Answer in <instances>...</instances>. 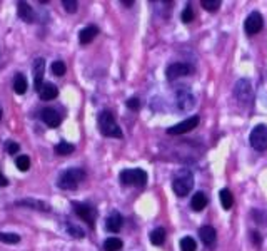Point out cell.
<instances>
[{"mask_svg": "<svg viewBox=\"0 0 267 251\" xmlns=\"http://www.w3.org/2000/svg\"><path fill=\"white\" fill-rule=\"evenodd\" d=\"M85 179V171L80 169V167H70V169H65L58 176V188L60 189H77L78 184Z\"/></svg>", "mask_w": 267, "mask_h": 251, "instance_id": "obj_1", "label": "cell"}, {"mask_svg": "<svg viewBox=\"0 0 267 251\" xmlns=\"http://www.w3.org/2000/svg\"><path fill=\"white\" fill-rule=\"evenodd\" d=\"M192 186H194V176L189 169H182L177 172V176L172 181V189L174 193L179 196V198H184L191 193Z\"/></svg>", "mask_w": 267, "mask_h": 251, "instance_id": "obj_2", "label": "cell"}, {"mask_svg": "<svg viewBox=\"0 0 267 251\" xmlns=\"http://www.w3.org/2000/svg\"><path fill=\"white\" fill-rule=\"evenodd\" d=\"M99 129L104 136L107 137H117L120 139L122 137V129L119 127V124L115 123V117L112 116V112L102 111L99 116Z\"/></svg>", "mask_w": 267, "mask_h": 251, "instance_id": "obj_3", "label": "cell"}, {"mask_svg": "<svg viewBox=\"0 0 267 251\" xmlns=\"http://www.w3.org/2000/svg\"><path fill=\"white\" fill-rule=\"evenodd\" d=\"M120 183L125 186H144L147 183V172L144 169H124L120 172Z\"/></svg>", "mask_w": 267, "mask_h": 251, "instance_id": "obj_4", "label": "cell"}, {"mask_svg": "<svg viewBox=\"0 0 267 251\" xmlns=\"http://www.w3.org/2000/svg\"><path fill=\"white\" fill-rule=\"evenodd\" d=\"M250 146L256 151H266L267 149V126L259 124L250 132Z\"/></svg>", "mask_w": 267, "mask_h": 251, "instance_id": "obj_5", "label": "cell"}, {"mask_svg": "<svg viewBox=\"0 0 267 251\" xmlns=\"http://www.w3.org/2000/svg\"><path fill=\"white\" fill-rule=\"evenodd\" d=\"M72 208L74 211H76V214L80 219H84L85 223L90 226V228H94V225H95V209H94L92 206L87 205V203H78V201H74L72 203Z\"/></svg>", "mask_w": 267, "mask_h": 251, "instance_id": "obj_6", "label": "cell"}, {"mask_svg": "<svg viewBox=\"0 0 267 251\" xmlns=\"http://www.w3.org/2000/svg\"><path fill=\"white\" fill-rule=\"evenodd\" d=\"M234 96L237 97V101L242 104L250 103V101H252V96H254L250 82L247 79H239L237 84H235V87H234Z\"/></svg>", "mask_w": 267, "mask_h": 251, "instance_id": "obj_7", "label": "cell"}, {"mask_svg": "<svg viewBox=\"0 0 267 251\" xmlns=\"http://www.w3.org/2000/svg\"><path fill=\"white\" fill-rule=\"evenodd\" d=\"M262 27H264V19H262V15L259 14V12H250L244 22V29H246L247 35L259 34L262 30Z\"/></svg>", "mask_w": 267, "mask_h": 251, "instance_id": "obj_8", "label": "cell"}, {"mask_svg": "<svg viewBox=\"0 0 267 251\" xmlns=\"http://www.w3.org/2000/svg\"><path fill=\"white\" fill-rule=\"evenodd\" d=\"M192 72V67L189 64H186V62H174V64H171L166 70V76L169 81H175L179 79V77H184V76H189Z\"/></svg>", "mask_w": 267, "mask_h": 251, "instance_id": "obj_9", "label": "cell"}, {"mask_svg": "<svg viewBox=\"0 0 267 251\" xmlns=\"http://www.w3.org/2000/svg\"><path fill=\"white\" fill-rule=\"evenodd\" d=\"M197 124H199V116H192V117H189V119H186V121H182V123L172 126V127H169L167 132L169 134H172V136L174 134H184V132L191 131V129H195L197 127Z\"/></svg>", "mask_w": 267, "mask_h": 251, "instance_id": "obj_10", "label": "cell"}, {"mask_svg": "<svg viewBox=\"0 0 267 251\" xmlns=\"http://www.w3.org/2000/svg\"><path fill=\"white\" fill-rule=\"evenodd\" d=\"M175 101H177V109L179 111H189V109L194 107V96L191 94V91H187V87H182L175 96Z\"/></svg>", "mask_w": 267, "mask_h": 251, "instance_id": "obj_11", "label": "cell"}, {"mask_svg": "<svg viewBox=\"0 0 267 251\" xmlns=\"http://www.w3.org/2000/svg\"><path fill=\"white\" fill-rule=\"evenodd\" d=\"M40 117H42V121H44V123L49 126V127H57V126L62 123V116L58 114V111H56L54 107L42 109Z\"/></svg>", "mask_w": 267, "mask_h": 251, "instance_id": "obj_12", "label": "cell"}, {"mask_svg": "<svg viewBox=\"0 0 267 251\" xmlns=\"http://www.w3.org/2000/svg\"><path fill=\"white\" fill-rule=\"evenodd\" d=\"M44 72H45V61L44 59H37L34 64V84H35V89H37V91H40V87H42Z\"/></svg>", "mask_w": 267, "mask_h": 251, "instance_id": "obj_13", "label": "cell"}, {"mask_svg": "<svg viewBox=\"0 0 267 251\" xmlns=\"http://www.w3.org/2000/svg\"><path fill=\"white\" fill-rule=\"evenodd\" d=\"M38 96H40V99H44V101H54L58 96V89L54 84H50V82H45V84H42L40 91H38Z\"/></svg>", "mask_w": 267, "mask_h": 251, "instance_id": "obj_14", "label": "cell"}, {"mask_svg": "<svg viewBox=\"0 0 267 251\" xmlns=\"http://www.w3.org/2000/svg\"><path fill=\"white\" fill-rule=\"evenodd\" d=\"M97 34H99V29H97L95 25L85 27V29H82L80 32H78V42H80V44H90V42L95 39Z\"/></svg>", "mask_w": 267, "mask_h": 251, "instance_id": "obj_15", "label": "cell"}, {"mask_svg": "<svg viewBox=\"0 0 267 251\" xmlns=\"http://www.w3.org/2000/svg\"><path fill=\"white\" fill-rule=\"evenodd\" d=\"M122 223H124L122 216L115 211V213H112L111 216L107 218V221H105V228L111 231V233H119L120 228H122Z\"/></svg>", "mask_w": 267, "mask_h": 251, "instance_id": "obj_16", "label": "cell"}, {"mask_svg": "<svg viewBox=\"0 0 267 251\" xmlns=\"http://www.w3.org/2000/svg\"><path fill=\"white\" fill-rule=\"evenodd\" d=\"M17 12H19V17L25 22H34L35 19V14H34V9L29 5L27 2H19L17 3Z\"/></svg>", "mask_w": 267, "mask_h": 251, "instance_id": "obj_17", "label": "cell"}, {"mask_svg": "<svg viewBox=\"0 0 267 251\" xmlns=\"http://www.w3.org/2000/svg\"><path fill=\"white\" fill-rule=\"evenodd\" d=\"M199 236L200 240H202L204 245H214L215 243V238H217V233H215V230L212 228V226H202V228L199 230Z\"/></svg>", "mask_w": 267, "mask_h": 251, "instance_id": "obj_18", "label": "cell"}, {"mask_svg": "<svg viewBox=\"0 0 267 251\" xmlns=\"http://www.w3.org/2000/svg\"><path fill=\"white\" fill-rule=\"evenodd\" d=\"M207 203H209V199H207V194L206 193H195L194 196H192L191 199V206L194 211H202L204 208L207 206Z\"/></svg>", "mask_w": 267, "mask_h": 251, "instance_id": "obj_19", "label": "cell"}, {"mask_svg": "<svg viewBox=\"0 0 267 251\" xmlns=\"http://www.w3.org/2000/svg\"><path fill=\"white\" fill-rule=\"evenodd\" d=\"M17 205L32 208V209H37V211H49V205H45L44 201H37V199H22V201H19Z\"/></svg>", "mask_w": 267, "mask_h": 251, "instance_id": "obj_20", "label": "cell"}, {"mask_svg": "<svg viewBox=\"0 0 267 251\" xmlns=\"http://www.w3.org/2000/svg\"><path fill=\"white\" fill-rule=\"evenodd\" d=\"M149 240H151L152 245H155V246L164 245V241H166V230H164V228H155V230L151 233Z\"/></svg>", "mask_w": 267, "mask_h": 251, "instance_id": "obj_21", "label": "cell"}, {"mask_svg": "<svg viewBox=\"0 0 267 251\" xmlns=\"http://www.w3.org/2000/svg\"><path fill=\"white\" fill-rule=\"evenodd\" d=\"M14 91L17 92L19 96L25 94V91H27V79L23 77V74H17V76L14 77Z\"/></svg>", "mask_w": 267, "mask_h": 251, "instance_id": "obj_22", "label": "cell"}, {"mask_svg": "<svg viewBox=\"0 0 267 251\" xmlns=\"http://www.w3.org/2000/svg\"><path fill=\"white\" fill-rule=\"evenodd\" d=\"M219 198H221V205L224 209H230L234 205V196L230 193L229 189H221V193H219Z\"/></svg>", "mask_w": 267, "mask_h": 251, "instance_id": "obj_23", "label": "cell"}, {"mask_svg": "<svg viewBox=\"0 0 267 251\" xmlns=\"http://www.w3.org/2000/svg\"><path fill=\"white\" fill-rule=\"evenodd\" d=\"M124 243L122 240H119V238H109V240H105L104 243V250L105 251H119L122 250Z\"/></svg>", "mask_w": 267, "mask_h": 251, "instance_id": "obj_24", "label": "cell"}, {"mask_svg": "<svg viewBox=\"0 0 267 251\" xmlns=\"http://www.w3.org/2000/svg\"><path fill=\"white\" fill-rule=\"evenodd\" d=\"M74 147L70 143H65V141H62V143H58L57 146H56V152L57 154H60V156H67V154H70V152H74Z\"/></svg>", "mask_w": 267, "mask_h": 251, "instance_id": "obj_25", "label": "cell"}, {"mask_svg": "<svg viewBox=\"0 0 267 251\" xmlns=\"http://www.w3.org/2000/svg\"><path fill=\"white\" fill-rule=\"evenodd\" d=\"M195 250H197V245H195V241L191 236H186L180 240V251H195Z\"/></svg>", "mask_w": 267, "mask_h": 251, "instance_id": "obj_26", "label": "cell"}, {"mask_svg": "<svg viewBox=\"0 0 267 251\" xmlns=\"http://www.w3.org/2000/svg\"><path fill=\"white\" fill-rule=\"evenodd\" d=\"M0 241L7 243V245H17L20 241V236L15 233H0Z\"/></svg>", "mask_w": 267, "mask_h": 251, "instance_id": "obj_27", "label": "cell"}, {"mask_svg": "<svg viewBox=\"0 0 267 251\" xmlns=\"http://www.w3.org/2000/svg\"><path fill=\"white\" fill-rule=\"evenodd\" d=\"M15 164H17V167L20 171H29L30 169V158L29 156H19V158L15 159Z\"/></svg>", "mask_w": 267, "mask_h": 251, "instance_id": "obj_28", "label": "cell"}, {"mask_svg": "<svg viewBox=\"0 0 267 251\" xmlns=\"http://www.w3.org/2000/svg\"><path fill=\"white\" fill-rule=\"evenodd\" d=\"M200 5H202L206 10H209V12H215L219 7H221V0H202Z\"/></svg>", "mask_w": 267, "mask_h": 251, "instance_id": "obj_29", "label": "cell"}, {"mask_svg": "<svg viewBox=\"0 0 267 251\" xmlns=\"http://www.w3.org/2000/svg\"><path fill=\"white\" fill-rule=\"evenodd\" d=\"M65 70H67V67H65V64L62 61H56L52 64V74H54V76L62 77L65 74Z\"/></svg>", "mask_w": 267, "mask_h": 251, "instance_id": "obj_30", "label": "cell"}, {"mask_svg": "<svg viewBox=\"0 0 267 251\" xmlns=\"http://www.w3.org/2000/svg\"><path fill=\"white\" fill-rule=\"evenodd\" d=\"M192 21H194V10H192V5H187L182 12V22L191 23Z\"/></svg>", "mask_w": 267, "mask_h": 251, "instance_id": "obj_31", "label": "cell"}, {"mask_svg": "<svg viewBox=\"0 0 267 251\" xmlns=\"http://www.w3.org/2000/svg\"><path fill=\"white\" fill-rule=\"evenodd\" d=\"M62 5H64L65 12H69V14H76L78 3L76 2V0H64V2H62Z\"/></svg>", "mask_w": 267, "mask_h": 251, "instance_id": "obj_32", "label": "cell"}, {"mask_svg": "<svg viewBox=\"0 0 267 251\" xmlns=\"http://www.w3.org/2000/svg\"><path fill=\"white\" fill-rule=\"evenodd\" d=\"M67 231H69V234L74 238H84L85 236L84 231H82L80 228H77V226H74V225H67Z\"/></svg>", "mask_w": 267, "mask_h": 251, "instance_id": "obj_33", "label": "cell"}, {"mask_svg": "<svg viewBox=\"0 0 267 251\" xmlns=\"http://www.w3.org/2000/svg\"><path fill=\"white\" fill-rule=\"evenodd\" d=\"M127 107L131 109V111H137V109L140 107V101L137 99V97H131V99L127 101Z\"/></svg>", "mask_w": 267, "mask_h": 251, "instance_id": "obj_34", "label": "cell"}, {"mask_svg": "<svg viewBox=\"0 0 267 251\" xmlns=\"http://www.w3.org/2000/svg\"><path fill=\"white\" fill-rule=\"evenodd\" d=\"M19 149H20V146H19L15 141H9V143H7V152H9V154H15V152H19Z\"/></svg>", "mask_w": 267, "mask_h": 251, "instance_id": "obj_35", "label": "cell"}, {"mask_svg": "<svg viewBox=\"0 0 267 251\" xmlns=\"http://www.w3.org/2000/svg\"><path fill=\"white\" fill-rule=\"evenodd\" d=\"M252 240H254L256 245H261L262 243V238H261V234H259L257 231H252Z\"/></svg>", "mask_w": 267, "mask_h": 251, "instance_id": "obj_36", "label": "cell"}, {"mask_svg": "<svg viewBox=\"0 0 267 251\" xmlns=\"http://www.w3.org/2000/svg\"><path fill=\"white\" fill-rule=\"evenodd\" d=\"M9 184V181H7V178L2 174V171H0V186H7Z\"/></svg>", "mask_w": 267, "mask_h": 251, "instance_id": "obj_37", "label": "cell"}, {"mask_svg": "<svg viewBox=\"0 0 267 251\" xmlns=\"http://www.w3.org/2000/svg\"><path fill=\"white\" fill-rule=\"evenodd\" d=\"M122 5H125V7H132V5H134V2H132V0H124Z\"/></svg>", "mask_w": 267, "mask_h": 251, "instance_id": "obj_38", "label": "cell"}, {"mask_svg": "<svg viewBox=\"0 0 267 251\" xmlns=\"http://www.w3.org/2000/svg\"><path fill=\"white\" fill-rule=\"evenodd\" d=\"M2 114H3V111H2V107H0V121H2Z\"/></svg>", "mask_w": 267, "mask_h": 251, "instance_id": "obj_39", "label": "cell"}]
</instances>
